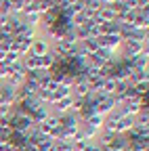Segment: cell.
I'll return each instance as SVG.
<instances>
[{"instance_id": "6da1fadb", "label": "cell", "mask_w": 149, "mask_h": 151, "mask_svg": "<svg viewBox=\"0 0 149 151\" xmlns=\"http://www.w3.org/2000/svg\"><path fill=\"white\" fill-rule=\"evenodd\" d=\"M97 44H99V48H107L111 52H118L120 44H122V38L120 36H111V34H101L97 38Z\"/></svg>"}, {"instance_id": "7a4b0ae2", "label": "cell", "mask_w": 149, "mask_h": 151, "mask_svg": "<svg viewBox=\"0 0 149 151\" xmlns=\"http://www.w3.org/2000/svg\"><path fill=\"white\" fill-rule=\"evenodd\" d=\"M46 52H50V42L46 40L44 36H36L34 40H32V48H30V55L34 57H44Z\"/></svg>"}, {"instance_id": "3957f363", "label": "cell", "mask_w": 149, "mask_h": 151, "mask_svg": "<svg viewBox=\"0 0 149 151\" xmlns=\"http://www.w3.org/2000/svg\"><path fill=\"white\" fill-rule=\"evenodd\" d=\"M116 17H118V11H116L114 4H103V6L99 9V13H97V19H95V21H99V23H109V21H116Z\"/></svg>"}, {"instance_id": "277c9868", "label": "cell", "mask_w": 149, "mask_h": 151, "mask_svg": "<svg viewBox=\"0 0 149 151\" xmlns=\"http://www.w3.org/2000/svg\"><path fill=\"white\" fill-rule=\"evenodd\" d=\"M32 40L34 38H15V42H13V50L17 52V55H21V57H25V55H30V48H32Z\"/></svg>"}, {"instance_id": "5b68a950", "label": "cell", "mask_w": 149, "mask_h": 151, "mask_svg": "<svg viewBox=\"0 0 149 151\" xmlns=\"http://www.w3.org/2000/svg\"><path fill=\"white\" fill-rule=\"evenodd\" d=\"M90 92H92V88L86 84V80H78L76 84L71 86V97L73 99H86Z\"/></svg>"}, {"instance_id": "8992f818", "label": "cell", "mask_w": 149, "mask_h": 151, "mask_svg": "<svg viewBox=\"0 0 149 151\" xmlns=\"http://www.w3.org/2000/svg\"><path fill=\"white\" fill-rule=\"evenodd\" d=\"M132 126H135V118L132 116H120V120H118V126H116V134H126V132H130L132 130Z\"/></svg>"}, {"instance_id": "52a82bcc", "label": "cell", "mask_w": 149, "mask_h": 151, "mask_svg": "<svg viewBox=\"0 0 149 151\" xmlns=\"http://www.w3.org/2000/svg\"><path fill=\"white\" fill-rule=\"evenodd\" d=\"M59 124H61V128H78L80 126V118L76 116V113L67 111V113H63V116H59Z\"/></svg>"}, {"instance_id": "ba28073f", "label": "cell", "mask_w": 149, "mask_h": 151, "mask_svg": "<svg viewBox=\"0 0 149 151\" xmlns=\"http://www.w3.org/2000/svg\"><path fill=\"white\" fill-rule=\"evenodd\" d=\"M48 116H50V107H48L46 103H40L38 107L32 111V120H34L36 124L42 122V120H44V118H48Z\"/></svg>"}, {"instance_id": "9c48e42d", "label": "cell", "mask_w": 149, "mask_h": 151, "mask_svg": "<svg viewBox=\"0 0 149 151\" xmlns=\"http://www.w3.org/2000/svg\"><path fill=\"white\" fill-rule=\"evenodd\" d=\"M107 151H128V141H126V137H124V134H116Z\"/></svg>"}, {"instance_id": "30bf717a", "label": "cell", "mask_w": 149, "mask_h": 151, "mask_svg": "<svg viewBox=\"0 0 149 151\" xmlns=\"http://www.w3.org/2000/svg\"><path fill=\"white\" fill-rule=\"evenodd\" d=\"M103 120L105 118H101L99 113H92V116H88L84 122H80V124H86V126H90V128H95V130H99L101 132V128H103Z\"/></svg>"}, {"instance_id": "8fae6325", "label": "cell", "mask_w": 149, "mask_h": 151, "mask_svg": "<svg viewBox=\"0 0 149 151\" xmlns=\"http://www.w3.org/2000/svg\"><path fill=\"white\" fill-rule=\"evenodd\" d=\"M120 27H122V23H118V21L101 23V32L103 34H111V36H120Z\"/></svg>"}, {"instance_id": "7c38bea8", "label": "cell", "mask_w": 149, "mask_h": 151, "mask_svg": "<svg viewBox=\"0 0 149 151\" xmlns=\"http://www.w3.org/2000/svg\"><path fill=\"white\" fill-rule=\"evenodd\" d=\"M21 61V55H17L15 50H9L6 52V59H4V65H15Z\"/></svg>"}]
</instances>
